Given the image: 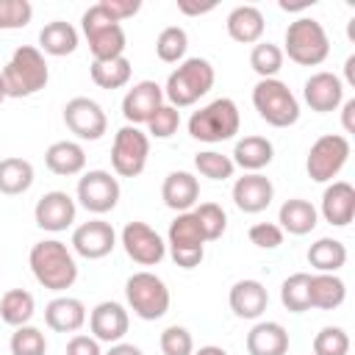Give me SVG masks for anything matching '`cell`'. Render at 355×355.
<instances>
[{
    "mask_svg": "<svg viewBox=\"0 0 355 355\" xmlns=\"http://www.w3.org/2000/svg\"><path fill=\"white\" fill-rule=\"evenodd\" d=\"M28 263H31V272H33L36 283L44 286V288H50V291H64V288H69V286L78 280L75 255H72V250H69L64 241H58V239L36 241V244L31 247Z\"/></svg>",
    "mask_w": 355,
    "mask_h": 355,
    "instance_id": "1",
    "label": "cell"
},
{
    "mask_svg": "<svg viewBox=\"0 0 355 355\" xmlns=\"http://www.w3.org/2000/svg\"><path fill=\"white\" fill-rule=\"evenodd\" d=\"M6 97H31L39 89L47 86L50 80V69L44 61V53L33 44H22L14 50V55L8 58V64L0 72Z\"/></svg>",
    "mask_w": 355,
    "mask_h": 355,
    "instance_id": "2",
    "label": "cell"
},
{
    "mask_svg": "<svg viewBox=\"0 0 355 355\" xmlns=\"http://www.w3.org/2000/svg\"><path fill=\"white\" fill-rule=\"evenodd\" d=\"M216 80V72H214V64L208 58H183L178 64V69L169 72L166 78V86H164V100L172 105V108H186V105H194L200 97H205L211 92Z\"/></svg>",
    "mask_w": 355,
    "mask_h": 355,
    "instance_id": "3",
    "label": "cell"
},
{
    "mask_svg": "<svg viewBox=\"0 0 355 355\" xmlns=\"http://www.w3.org/2000/svg\"><path fill=\"white\" fill-rule=\"evenodd\" d=\"M241 128V116H239V105L230 97H216L208 105H202L200 111H194L189 116V133L197 141H227L239 133Z\"/></svg>",
    "mask_w": 355,
    "mask_h": 355,
    "instance_id": "4",
    "label": "cell"
},
{
    "mask_svg": "<svg viewBox=\"0 0 355 355\" xmlns=\"http://www.w3.org/2000/svg\"><path fill=\"white\" fill-rule=\"evenodd\" d=\"M283 55H288L300 67H319L330 55V39L319 19L300 17L286 28Z\"/></svg>",
    "mask_w": 355,
    "mask_h": 355,
    "instance_id": "5",
    "label": "cell"
},
{
    "mask_svg": "<svg viewBox=\"0 0 355 355\" xmlns=\"http://www.w3.org/2000/svg\"><path fill=\"white\" fill-rule=\"evenodd\" d=\"M80 25H83V36L89 42V50H92V58L94 61H111V58L125 55V31H122V22L111 19V14L100 3H94V6H89L83 11Z\"/></svg>",
    "mask_w": 355,
    "mask_h": 355,
    "instance_id": "6",
    "label": "cell"
},
{
    "mask_svg": "<svg viewBox=\"0 0 355 355\" xmlns=\"http://www.w3.org/2000/svg\"><path fill=\"white\" fill-rule=\"evenodd\" d=\"M252 105H255L258 116L263 122H269L272 128H291L300 119V103H297L294 92L277 78H266V80L255 83Z\"/></svg>",
    "mask_w": 355,
    "mask_h": 355,
    "instance_id": "7",
    "label": "cell"
},
{
    "mask_svg": "<svg viewBox=\"0 0 355 355\" xmlns=\"http://www.w3.org/2000/svg\"><path fill=\"white\" fill-rule=\"evenodd\" d=\"M125 297L130 311L144 322H155L169 311V288L153 272H133L125 283Z\"/></svg>",
    "mask_w": 355,
    "mask_h": 355,
    "instance_id": "8",
    "label": "cell"
},
{
    "mask_svg": "<svg viewBox=\"0 0 355 355\" xmlns=\"http://www.w3.org/2000/svg\"><path fill=\"white\" fill-rule=\"evenodd\" d=\"M347 158H349V139L341 133H324L308 150V158H305L308 178L316 183H327L344 169Z\"/></svg>",
    "mask_w": 355,
    "mask_h": 355,
    "instance_id": "9",
    "label": "cell"
},
{
    "mask_svg": "<svg viewBox=\"0 0 355 355\" xmlns=\"http://www.w3.org/2000/svg\"><path fill=\"white\" fill-rule=\"evenodd\" d=\"M150 155V136L136 125H125L116 130L111 144V166L119 178H136L144 172Z\"/></svg>",
    "mask_w": 355,
    "mask_h": 355,
    "instance_id": "10",
    "label": "cell"
},
{
    "mask_svg": "<svg viewBox=\"0 0 355 355\" xmlns=\"http://www.w3.org/2000/svg\"><path fill=\"white\" fill-rule=\"evenodd\" d=\"M78 200L89 214H108L119 202V180L105 169H89L78 180Z\"/></svg>",
    "mask_w": 355,
    "mask_h": 355,
    "instance_id": "11",
    "label": "cell"
},
{
    "mask_svg": "<svg viewBox=\"0 0 355 355\" xmlns=\"http://www.w3.org/2000/svg\"><path fill=\"white\" fill-rule=\"evenodd\" d=\"M64 125L83 141H97L108 130V116L92 97H72L64 105Z\"/></svg>",
    "mask_w": 355,
    "mask_h": 355,
    "instance_id": "12",
    "label": "cell"
},
{
    "mask_svg": "<svg viewBox=\"0 0 355 355\" xmlns=\"http://www.w3.org/2000/svg\"><path fill=\"white\" fill-rule=\"evenodd\" d=\"M122 247H125L128 258L136 261L139 266H155L166 255L164 239L147 222H128L122 227Z\"/></svg>",
    "mask_w": 355,
    "mask_h": 355,
    "instance_id": "13",
    "label": "cell"
},
{
    "mask_svg": "<svg viewBox=\"0 0 355 355\" xmlns=\"http://www.w3.org/2000/svg\"><path fill=\"white\" fill-rule=\"evenodd\" d=\"M161 105H164V86H158L155 80H139L122 97V116L128 119V125L139 128L147 125Z\"/></svg>",
    "mask_w": 355,
    "mask_h": 355,
    "instance_id": "14",
    "label": "cell"
},
{
    "mask_svg": "<svg viewBox=\"0 0 355 355\" xmlns=\"http://www.w3.org/2000/svg\"><path fill=\"white\" fill-rule=\"evenodd\" d=\"M114 247H116V233L103 219H89V222L78 225L72 233V250L80 258L97 261V258H105Z\"/></svg>",
    "mask_w": 355,
    "mask_h": 355,
    "instance_id": "15",
    "label": "cell"
},
{
    "mask_svg": "<svg viewBox=\"0 0 355 355\" xmlns=\"http://www.w3.org/2000/svg\"><path fill=\"white\" fill-rule=\"evenodd\" d=\"M75 200L67 194V191H47L36 200V208H33V219L42 230H50V233H61L67 230L72 222H75Z\"/></svg>",
    "mask_w": 355,
    "mask_h": 355,
    "instance_id": "16",
    "label": "cell"
},
{
    "mask_svg": "<svg viewBox=\"0 0 355 355\" xmlns=\"http://www.w3.org/2000/svg\"><path fill=\"white\" fill-rule=\"evenodd\" d=\"M128 327H130L128 311L119 302H114V300H105V302L94 305L92 313H89V330H92V336L97 341L116 344V341L125 338Z\"/></svg>",
    "mask_w": 355,
    "mask_h": 355,
    "instance_id": "17",
    "label": "cell"
},
{
    "mask_svg": "<svg viewBox=\"0 0 355 355\" xmlns=\"http://www.w3.org/2000/svg\"><path fill=\"white\" fill-rule=\"evenodd\" d=\"M302 97H305V103L311 105V111H316V114H330V111H336V108L344 103V83H341V78L333 75V72H313V75L305 80Z\"/></svg>",
    "mask_w": 355,
    "mask_h": 355,
    "instance_id": "18",
    "label": "cell"
},
{
    "mask_svg": "<svg viewBox=\"0 0 355 355\" xmlns=\"http://www.w3.org/2000/svg\"><path fill=\"white\" fill-rule=\"evenodd\" d=\"M272 197H275V186L261 172H247L244 178H239L233 183V202L244 214H261V211H266L269 202H272Z\"/></svg>",
    "mask_w": 355,
    "mask_h": 355,
    "instance_id": "19",
    "label": "cell"
},
{
    "mask_svg": "<svg viewBox=\"0 0 355 355\" xmlns=\"http://www.w3.org/2000/svg\"><path fill=\"white\" fill-rule=\"evenodd\" d=\"M322 216L336 227H347L355 216V189L347 180H333L322 194Z\"/></svg>",
    "mask_w": 355,
    "mask_h": 355,
    "instance_id": "20",
    "label": "cell"
},
{
    "mask_svg": "<svg viewBox=\"0 0 355 355\" xmlns=\"http://www.w3.org/2000/svg\"><path fill=\"white\" fill-rule=\"evenodd\" d=\"M161 200L166 202V208L183 214V211H191L200 200V180L191 175V172H169L164 178V186H161Z\"/></svg>",
    "mask_w": 355,
    "mask_h": 355,
    "instance_id": "21",
    "label": "cell"
},
{
    "mask_svg": "<svg viewBox=\"0 0 355 355\" xmlns=\"http://www.w3.org/2000/svg\"><path fill=\"white\" fill-rule=\"evenodd\" d=\"M227 302L239 319H261V313L269 305V294H266L263 283H258V280H239V283H233Z\"/></svg>",
    "mask_w": 355,
    "mask_h": 355,
    "instance_id": "22",
    "label": "cell"
},
{
    "mask_svg": "<svg viewBox=\"0 0 355 355\" xmlns=\"http://www.w3.org/2000/svg\"><path fill=\"white\" fill-rule=\"evenodd\" d=\"M44 322L55 333H78L86 324V305L78 297H55L44 308Z\"/></svg>",
    "mask_w": 355,
    "mask_h": 355,
    "instance_id": "23",
    "label": "cell"
},
{
    "mask_svg": "<svg viewBox=\"0 0 355 355\" xmlns=\"http://www.w3.org/2000/svg\"><path fill=\"white\" fill-rule=\"evenodd\" d=\"M225 28H227V36H230L233 42L258 44L261 36H263L266 22H263L261 8H255V6H236V8L227 14Z\"/></svg>",
    "mask_w": 355,
    "mask_h": 355,
    "instance_id": "24",
    "label": "cell"
},
{
    "mask_svg": "<svg viewBox=\"0 0 355 355\" xmlns=\"http://www.w3.org/2000/svg\"><path fill=\"white\" fill-rule=\"evenodd\" d=\"M250 355H286L288 352V330L280 322H258L247 333Z\"/></svg>",
    "mask_w": 355,
    "mask_h": 355,
    "instance_id": "25",
    "label": "cell"
},
{
    "mask_svg": "<svg viewBox=\"0 0 355 355\" xmlns=\"http://www.w3.org/2000/svg\"><path fill=\"white\" fill-rule=\"evenodd\" d=\"M275 147L266 136H244L233 147V166H241L244 172H261L263 166L272 164Z\"/></svg>",
    "mask_w": 355,
    "mask_h": 355,
    "instance_id": "26",
    "label": "cell"
},
{
    "mask_svg": "<svg viewBox=\"0 0 355 355\" xmlns=\"http://www.w3.org/2000/svg\"><path fill=\"white\" fill-rule=\"evenodd\" d=\"M44 164L53 175L69 178V175H80L86 166V153L78 141H53L44 153Z\"/></svg>",
    "mask_w": 355,
    "mask_h": 355,
    "instance_id": "27",
    "label": "cell"
},
{
    "mask_svg": "<svg viewBox=\"0 0 355 355\" xmlns=\"http://www.w3.org/2000/svg\"><path fill=\"white\" fill-rule=\"evenodd\" d=\"M308 297H311V308L333 311V308H338L347 300V286H344V280L338 275L316 272V275H311Z\"/></svg>",
    "mask_w": 355,
    "mask_h": 355,
    "instance_id": "28",
    "label": "cell"
},
{
    "mask_svg": "<svg viewBox=\"0 0 355 355\" xmlns=\"http://www.w3.org/2000/svg\"><path fill=\"white\" fill-rule=\"evenodd\" d=\"M277 222H280V230H286V233H291V236H305V233H311V230L316 227L319 214H316V208H313L308 200L291 197V200H286V202L280 205Z\"/></svg>",
    "mask_w": 355,
    "mask_h": 355,
    "instance_id": "29",
    "label": "cell"
},
{
    "mask_svg": "<svg viewBox=\"0 0 355 355\" xmlns=\"http://www.w3.org/2000/svg\"><path fill=\"white\" fill-rule=\"evenodd\" d=\"M39 50L47 55H72L78 50V31L72 28V22L64 19H53L39 31Z\"/></svg>",
    "mask_w": 355,
    "mask_h": 355,
    "instance_id": "30",
    "label": "cell"
},
{
    "mask_svg": "<svg viewBox=\"0 0 355 355\" xmlns=\"http://www.w3.org/2000/svg\"><path fill=\"white\" fill-rule=\"evenodd\" d=\"M33 186V164L25 158H3L0 161V194L6 197H17L25 194Z\"/></svg>",
    "mask_w": 355,
    "mask_h": 355,
    "instance_id": "31",
    "label": "cell"
},
{
    "mask_svg": "<svg viewBox=\"0 0 355 355\" xmlns=\"http://www.w3.org/2000/svg\"><path fill=\"white\" fill-rule=\"evenodd\" d=\"M166 244H169V250H197V247L205 244V236L200 230V222H197V216L191 211H183V214H178L169 222Z\"/></svg>",
    "mask_w": 355,
    "mask_h": 355,
    "instance_id": "32",
    "label": "cell"
},
{
    "mask_svg": "<svg viewBox=\"0 0 355 355\" xmlns=\"http://www.w3.org/2000/svg\"><path fill=\"white\" fill-rule=\"evenodd\" d=\"M308 263L316 269V272H330L336 275L344 263H347V247L344 241L338 239H316L311 247H308Z\"/></svg>",
    "mask_w": 355,
    "mask_h": 355,
    "instance_id": "33",
    "label": "cell"
},
{
    "mask_svg": "<svg viewBox=\"0 0 355 355\" xmlns=\"http://www.w3.org/2000/svg\"><path fill=\"white\" fill-rule=\"evenodd\" d=\"M33 311H36V300L25 288H8L0 297V319L6 324H11V327L28 324L33 319Z\"/></svg>",
    "mask_w": 355,
    "mask_h": 355,
    "instance_id": "34",
    "label": "cell"
},
{
    "mask_svg": "<svg viewBox=\"0 0 355 355\" xmlns=\"http://www.w3.org/2000/svg\"><path fill=\"white\" fill-rule=\"evenodd\" d=\"M130 72H133V67H130V61L125 55L111 58V61H92V67H89V75L100 89H122V86H128Z\"/></svg>",
    "mask_w": 355,
    "mask_h": 355,
    "instance_id": "35",
    "label": "cell"
},
{
    "mask_svg": "<svg viewBox=\"0 0 355 355\" xmlns=\"http://www.w3.org/2000/svg\"><path fill=\"white\" fill-rule=\"evenodd\" d=\"M308 283H311V275L308 272H294L283 280L280 286V302L286 311L291 313H305L311 308V297H308Z\"/></svg>",
    "mask_w": 355,
    "mask_h": 355,
    "instance_id": "36",
    "label": "cell"
},
{
    "mask_svg": "<svg viewBox=\"0 0 355 355\" xmlns=\"http://www.w3.org/2000/svg\"><path fill=\"white\" fill-rule=\"evenodd\" d=\"M186 47H189V36L180 25H169L158 33L155 39V55L164 61V64H178L183 61L186 55Z\"/></svg>",
    "mask_w": 355,
    "mask_h": 355,
    "instance_id": "37",
    "label": "cell"
},
{
    "mask_svg": "<svg viewBox=\"0 0 355 355\" xmlns=\"http://www.w3.org/2000/svg\"><path fill=\"white\" fill-rule=\"evenodd\" d=\"M250 67L255 69V75H261V80L275 78L283 69V50L272 42H258L250 53Z\"/></svg>",
    "mask_w": 355,
    "mask_h": 355,
    "instance_id": "38",
    "label": "cell"
},
{
    "mask_svg": "<svg viewBox=\"0 0 355 355\" xmlns=\"http://www.w3.org/2000/svg\"><path fill=\"white\" fill-rule=\"evenodd\" d=\"M191 214L197 216L205 241H216V239H222V233H225V227H227V214H225L222 205H216V202H200Z\"/></svg>",
    "mask_w": 355,
    "mask_h": 355,
    "instance_id": "39",
    "label": "cell"
},
{
    "mask_svg": "<svg viewBox=\"0 0 355 355\" xmlns=\"http://www.w3.org/2000/svg\"><path fill=\"white\" fill-rule=\"evenodd\" d=\"M194 166H197V172H200L202 178H211V180H227V178H233V172H236L230 155H222V153H216V150H202V153H197V155H194Z\"/></svg>",
    "mask_w": 355,
    "mask_h": 355,
    "instance_id": "40",
    "label": "cell"
},
{
    "mask_svg": "<svg viewBox=\"0 0 355 355\" xmlns=\"http://www.w3.org/2000/svg\"><path fill=\"white\" fill-rule=\"evenodd\" d=\"M11 355H44L47 352V338L39 327L33 324H22L11 333Z\"/></svg>",
    "mask_w": 355,
    "mask_h": 355,
    "instance_id": "41",
    "label": "cell"
},
{
    "mask_svg": "<svg viewBox=\"0 0 355 355\" xmlns=\"http://www.w3.org/2000/svg\"><path fill=\"white\" fill-rule=\"evenodd\" d=\"M349 352V336L344 327L327 324L313 336V355H347Z\"/></svg>",
    "mask_w": 355,
    "mask_h": 355,
    "instance_id": "42",
    "label": "cell"
},
{
    "mask_svg": "<svg viewBox=\"0 0 355 355\" xmlns=\"http://www.w3.org/2000/svg\"><path fill=\"white\" fill-rule=\"evenodd\" d=\"M33 17V6L28 0H0V31L25 28Z\"/></svg>",
    "mask_w": 355,
    "mask_h": 355,
    "instance_id": "43",
    "label": "cell"
},
{
    "mask_svg": "<svg viewBox=\"0 0 355 355\" xmlns=\"http://www.w3.org/2000/svg\"><path fill=\"white\" fill-rule=\"evenodd\" d=\"M161 352L164 355H191L194 352V338L186 327L180 324H169L164 333H161Z\"/></svg>",
    "mask_w": 355,
    "mask_h": 355,
    "instance_id": "44",
    "label": "cell"
},
{
    "mask_svg": "<svg viewBox=\"0 0 355 355\" xmlns=\"http://www.w3.org/2000/svg\"><path fill=\"white\" fill-rule=\"evenodd\" d=\"M147 128H150V136H155V139H169V136L180 128V111L172 108L169 103H164V105L153 114V119L147 122Z\"/></svg>",
    "mask_w": 355,
    "mask_h": 355,
    "instance_id": "45",
    "label": "cell"
},
{
    "mask_svg": "<svg viewBox=\"0 0 355 355\" xmlns=\"http://www.w3.org/2000/svg\"><path fill=\"white\" fill-rule=\"evenodd\" d=\"M250 241L261 250H277L283 244V230L275 222H255L250 227Z\"/></svg>",
    "mask_w": 355,
    "mask_h": 355,
    "instance_id": "46",
    "label": "cell"
},
{
    "mask_svg": "<svg viewBox=\"0 0 355 355\" xmlns=\"http://www.w3.org/2000/svg\"><path fill=\"white\" fill-rule=\"evenodd\" d=\"M100 6H103L108 14H111V19L122 22V19L133 17V14H139L141 0H100Z\"/></svg>",
    "mask_w": 355,
    "mask_h": 355,
    "instance_id": "47",
    "label": "cell"
},
{
    "mask_svg": "<svg viewBox=\"0 0 355 355\" xmlns=\"http://www.w3.org/2000/svg\"><path fill=\"white\" fill-rule=\"evenodd\" d=\"M67 355H103V349H100V341L94 336L78 333L67 341Z\"/></svg>",
    "mask_w": 355,
    "mask_h": 355,
    "instance_id": "48",
    "label": "cell"
},
{
    "mask_svg": "<svg viewBox=\"0 0 355 355\" xmlns=\"http://www.w3.org/2000/svg\"><path fill=\"white\" fill-rule=\"evenodd\" d=\"M169 255H172V261H175L180 269H194V266L202 263L205 250H202V247H197V250H169Z\"/></svg>",
    "mask_w": 355,
    "mask_h": 355,
    "instance_id": "49",
    "label": "cell"
},
{
    "mask_svg": "<svg viewBox=\"0 0 355 355\" xmlns=\"http://www.w3.org/2000/svg\"><path fill=\"white\" fill-rule=\"evenodd\" d=\"M216 8V3H202V6H197V3H189V0H178V11L180 14H189V17H200V14H208V11H214Z\"/></svg>",
    "mask_w": 355,
    "mask_h": 355,
    "instance_id": "50",
    "label": "cell"
},
{
    "mask_svg": "<svg viewBox=\"0 0 355 355\" xmlns=\"http://www.w3.org/2000/svg\"><path fill=\"white\" fill-rule=\"evenodd\" d=\"M341 125L347 133H355V97L341 103Z\"/></svg>",
    "mask_w": 355,
    "mask_h": 355,
    "instance_id": "51",
    "label": "cell"
},
{
    "mask_svg": "<svg viewBox=\"0 0 355 355\" xmlns=\"http://www.w3.org/2000/svg\"><path fill=\"white\" fill-rule=\"evenodd\" d=\"M103 355H144L136 344H125V341H116V344H111V349L108 352H103Z\"/></svg>",
    "mask_w": 355,
    "mask_h": 355,
    "instance_id": "52",
    "label": "cell"
},
{
    "mask_svg": "<svg viewBox=\"0 0 355 355\" xmlns=\"http://www.w3.org/2000/svg\"><path fill=\"white\" fill-rule=\"evenodd\" d=\"M191 355H227V349H222V347H216V344H205V347H200V349L191 352Z\"/></svg>",
    "mask_w": 355,
    "mask_h": 355,
    "instance_id": "53",
    "label": "cell"
},
{
    "mask_svg": "<svg viewBox=\"0 0 355 355\" xmlns=\"http://www.w3.org/2000/svg\"><path fill=\"white\" fill-rule=\"evenodd\" d=\"M344 72H347V80H349V86H355V55H349V58L344 61Z\"/></svg>",
    "mask_w": 355,
    "mask_h": 355,
    "instance_id": "54",
    "label": "cell"
},
{
    "mask_svg": "<svg viewBox=\"0 0 355 355\" xmlns=\"http://www.w3.org/2000/svg\"><path fill=\"white\" fill-rule=\"evenodd\" d=\"M6 100V89H3V80H0V103Z\"/></svg>",
    "mask_w": 355,
    "mask_h": 355,
    "instance_id": "55",
    "label": "cell"
}]
</instances>
